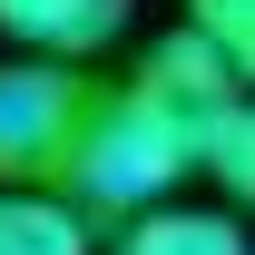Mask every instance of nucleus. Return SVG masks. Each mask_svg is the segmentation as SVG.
Segmentation results:
<instances>
[{
  "mask_svg": "<svg viewBox=\"0 0 255 255\" xmlns=\"http://www.w3.org/2000/svg\"><path fill=\"white\" fill-rule=\"evenodd\" d=\"M196 167H187V147L167 137L137 98H108V108H89L79 118V147H69V167H59V187H69V206L79 216H137V206H157V196H177Z\"/></svg>",
  "mask_w": 255,
  "mask_h": 255,
  "instance_id": "nucleus-1",
  "label": "nucleus"
},
{
  "mask_svg": "<svg viewBox=\"0 0 255 255\" xmlns=\"http://www.w3.org/2000/svg\"><path fill=\"white\" fill-rule=\"evenodd\" d=\"M79 118H89V89L69 79V59H0V187L59 177Z\"/></svg>",
  "mask_w": 255,
  "mask_h": 255,
  "instance_id": "nucleus-2",
  "label": "nucleus"
},
{
  "mask_svg": "<svg viewBox=\"0 0 255 255\" xmlns=\"http://www.w3.org/2000/svg\"><path fill=\"white\" fill-rule=\"evenodd\" d=\"M128 98H137V108H147V118H157L167 137H177V147H187V167H196V137H206V128H216L226 108L246 98V79H236V69H226L216 49H196L187 30H167L157 49L137 59Z\"/></svg>",
  "mask_w": 255,
  "mask_h": 255,
  "instance_id": "nucleus-3",
  "label": "nucleus"
},
{
  "mask_svg": "<svg viewBox=\"0 0 255 255\" xmlns=\"http://www.w3.org/2000/svg\"><path fill=\"white\" fill-rule=\"evenodd\" d=\"M128 0H0V39H20L30 59H89L108 39H128Z\"/></svg>",
  "mask_w": 255,
  "mask_h": 255,
  "instance_id": "nucleus-4",
  "label": "nucleus"
},
{
  "mask_svg": "<svg viewBox=\"0 0 255 255\" xmlns=\"http://www.w3.org/2000/svg\"><path fill=\"white\" fill-rule=\"evenodd\" d=\"M118 255H246V226L226 216V206H177V196H157V206L118 216Z\"/></svg>",
  "mask_w": 255,
  "mask_h": 255,
  "instance_id": "nucleus-5",
  "label": "nucleus"
},
{
  "mask_svg": "<svg viewBox=\"0 0 255 255\" xmlns=\"http://www.w3.org/2000/svg\"><path fill=\"white\" fill-rule=\"evenodd\" d=\"M0 255H89V216L49 187H0Z\"/></svg>",
  "mask_w": 255,
  "mask_h": 255,
  "instance_id": "nucleus-6",
  "label": "nucleus"
},
{
  "mask_svg": "<svg viewBox=\"0 0 255 255\" xmlns=\"http://www.w3.org/2000/svg\"><path fill=\"white\" fill-rule=\"evenodd\" d=\"M196 177H216L226 196H246V187H255V118H246V98H236L206 137H196Z\"/></svg>",
  "mask_w": 255,
  "mask_h": 255,
  "instance_id": "nucleus-7",
  "label": "nucleus"
},
{
  "mask_svg": "<svg viewBox=\"0 0 255 255\" xmlns=\"http://www.w3.org/2000/svg\"><path fill=\"white\" fill-rule=\"evenodd\" d=\"M187 39L216 49V59L246 79V69H255V0H187Z\"/></svg>",
  "mask_w": 255,
  "mask_h": 255,
  "instance_id": "nucleus-8",
  "label": "nucleus"
}]
</instances>
